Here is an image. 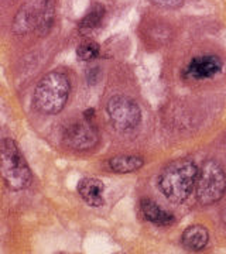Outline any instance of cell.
Here are the masks:
<instances>
[{
    "label": "cell",
    "mask_w": 226,
    "mask_h": 254,
    "mask_svg": "<svg viewBox=\"0 0 226 254\" xmlns=\"http://www.w3.org/2000/svg\"><path fill=\"white\" fill-rule=\"evenodd\" d=\"M198 167L191 160H175L160 174L158 188L171 203H182L195 188Z\"/></svg>",
    "instance_id": "6da1fadb"
},
{
    "label": "cell",
    "mask_w": 226,
    "mask_h": 254,
    "mask_svg": "<svg viewBox=\"0 0 226 254\" xmlns=\"http://www.w3.org/2000/svg\"><path fill=\"white\" fill-rule=\"evenodd\" d=\"M71 92V83L65 73L53 71L38 82L34 91V105L45 115L60 113L65 108Z\"/></svg>",
    "instance_id": "7a4b0ae2"
},
{
    "label": "cell",
    "mask_w": 226,
    "mask_h": 254,
    "mask_svg": "<svg viewBox=\"0 0 226 254\" xmlns=\"http://www.w3.org/2000/svg\"><path fill=\"white\" fill-rule=\"evenodd\" d=\"M54 20V0H27L17 11L13 30L16 34L37 31L40 36H45L53 28Z\"/></svg>",
    "instance_id": "3957f363"
},
{
    "label": "cell",
    "mask_w": 226,
    "mask_h": 254,
    "mask_svg": "<svg viewBox=\"0 0 226 254\" xmlns=\"http://www.w3.org/2000/svg\"><path fill=\"white\" fill-rule=\"evenodd\" d=\"M0 175L11 190H24L33 180L31 170L18 145L11 138L0 143Z\"/></svg>",
    "instance_id": "277c9868"
},
{
    "label": "cell",
    "mask_w": 226,
    "mask_h": 254,
    "mask_svg": "<svg viewBox=\"0 0 226 254\" xmlns=\"http://www.w3.org/2000/svg\"><path fill=\"white\" fill-rule=\"evenodd\" d=\"M197 199L201 205H214L222 199L226 190V174L222 165L209 160L201 167L195 184Z\"/></svg>",
    "instance_id": "5b68a950"
},
{
    "label": "cell",
    "mask_w": 226,
    "mask_h": 254,
    "mask_svg": "<svg viewBox=\"0 0 226 254\" xmlns=\"http://www.w3.org/2000/svg\"><path fill=\"white\" fill-rule=\"evenodd\" d=\"M109 120L119 131H132L142 122V110L135 100L125 95L110 98L106 106Z\"/></svg>",
    "instance_id": "8992f818"
},
{
    "label": "cell",
    "mask_w": 226,
    "mask_h": 254,
    "mask_svg": "<svg viewBox=\"0 0 226 254\" xmlns=\"http://www.w3.org/2000/svg\"><path fill=\"white\" fill-rule=\"evenodd\" d=\"M99 141V133L96 127L85 119L75 122L64 130V143L76 151H88L95 148Z\"/></svg>",
    "instance_id": "52a82bcc"
},
{
    "label": "cell",
    "mask_w": 226,
    "mask_h": 254,
    "mask_svg": "<svg viewBox=\"0 0 226 254\" xmlns=\"http://www.w3.org/2000/svg\"><path fill=\"white\" fill-rule=\"evenodd\" d=\"M222 61L217 55H201L191 60L184 69V75L187 79L192 81L211 79L222 71Z\"/></svg>",
    "instance_id": "ba28073f"
},
{
    "label": "cell",
    "mask_w": 226,
    "mask_h": 254,
    "mask_svg": "<svg viewBox=\"0 0 226 254\" xmlns=\"http://www.w3.org/2000/svg\"><path fill=\"white\" fill-rule=\"evenodd\" d=\"M105 185L98 178H83L78 184V193L92 208H99L103 205Z\"/></svg>",
    "instance_id": "9c48e42d"
},
{
    "label": "cell",
    "mask_w": 226,
    "mask_h": 254,
    "mask_svg": "<svg viewBox=\"0 0 226 254\" xmlns=\"http://www.w3.org/2000/svg\"><path fill=\"white\" fill-rule=\"evenodd\" d=\"M140 210L146 220L151 222L157 226H170L174 222V216L170 212H167L158 203L151 199H142L140 202Z\"/></svg>",
    "instance_id": "30bf717a"
},
{
    "label": "cell",
    "mask_w": 226,
    "mask_h": 254,
    "mask_svg": "<svg viewBox=\"0 0 226 254\" xmlns=\"http://www.w3.org/2000/svg\"><path fill=\"white\" fill-rule=\"evenodd\" d=\"M182 245L190 252H201L204 250L209 242L208 230L201 225H194L185 229L182 233Z\"/></svg>",
    "instance_id": "8fae6325"
},
{
    "label": "cell",
    "mask_w": 226,
    "mask_h": 254,
    "mask_svg": "<svg viewBox=\"0 0 226 254\" xmlns=\"http://www.w3.org/2000/svg\"><path fill=\"white\" fill-rule=\"evenodd\" d=\"M109 168L116 174H130L140 170L145 165L143 157L139 155H116L108 161Z\"/></svg>",
    "instance_id": "7c38bea8"
},
{
    "label": "cell",
    "mask_w": 226,
    "mask_h": 254,
    "mask_svg": "<svg viewBox=\"0 0 226 254\" xmlns=\"http://www.w3.org/2000/svg\"><path fill=\"white\" fill-rule=\"evenodd\" d=\"M103 17H105V7L99 3H96L90 7L89 11L85 14V17L82 18L79 27L85 28V30H92V28L99 26Z\"/></svg>",
    "instance_id": "4fadbf2b"
},
{
    "label": "cell",
    "mask_w": 226,
    "mask_h": 254,
    "mask_svg": "<svg viewBox=\"0 0 226 254\" xmlns=\"http://www.w3.org/2000/svg\"><path fill=\"white\" fill-rule=\"evenodd\" d=\"M99 51L100 48L98 43H95V41H85V43L79 44L78 48H76V57H78V60L88 63V61L96 60L98 55H99Z\"/></svg>",
    "instance_id": "5bb4252c"
},
{
    "label": "cell",
    "mask_w": 226,
    "mask_h": 254,
    "mask_svg": "<svg viewBox=\"0 0 226 254\" xmlns=\"http://www.w3.org/2000/svg\"><path fill=\"white\" fill-rule=\"evenodd\" d=\"M155 6L161 7V9L167 10H175L180 9L181 6L184 4L185 0H151Z\"/></svg>",
    "instance_id": "9a60e30c"
}]
</instances>
